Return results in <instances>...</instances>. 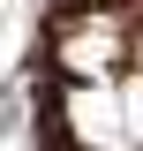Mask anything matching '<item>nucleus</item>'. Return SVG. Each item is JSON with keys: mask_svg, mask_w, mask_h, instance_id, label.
Listing matches in <instances>:
<instances>
[{"mask_svg": "<svg viewBox=\"0 0 143 151\" xmlns=\"http://www.w3.org/2000/svg\"><path fill=\"white\" fill-rule=\"evenodd\" d=\"M60 121L83 151H136L128 144V121H121V91L113 83H68L60 98Z\"/></svg>", "mask_w": 143, "mask_h": 151, "instance_id": "nucleus-1", "label": "nucleus"}, {"mask_svg": "<svg viewBox=\"0 0 143 151\" xmlns=\"http://www.w3.org/2000/svg\"><path fill=\"white\" fill-rule=\"evenodd\" d=\"M121 53H128V38H121L113 15H90V23H75V30L60 38V68H68V83H113Z\"/></svg>", "mask_w": 143, "mask_h": 151, "instance_id": "nucleus-2", "label": "nucleus"}]
</instances>
